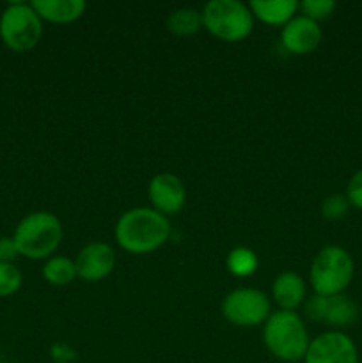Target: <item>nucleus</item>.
Segmentation results:
<instances>
[{"label":"nucleus","instance_id":"nucleus-19","mask_svg":"<svg viewBox=\"0 0 362 363\" xmlns=\"http://www.w3.org/2000/svg\"><path fill=\"white\" fill-rule=\"evenodd\" d=\"M23 284V275L14 262H0V298L13 296Z\"/></svg>","mask_w":362,"mask_h":363},{"label":"nucleus","instance_id":"nucleus-6","mask_svg":"<svg viewBox=\"0 0 362 363\" xmlns=\"http://www.w3.org/2000/svg\"><path fill=\"white\" fill-rule=\"evenodd\" d=\"M43 35V20L31 4L11 2L0 14V39L13 52H28Z\"/></svg>","mask_w":362,"mask_h":363},{"label":"nucleus","instance_id":"nucleus-13","mask_svg":"<svg viewBox=\"0 0 362 363\" xmlns=\"http://www.w3.org/2000/svg\"><path fill=\"white\" fill-rule=\"evenodd\" d=\"M31 6L41 20L52 23H71L87 9L84 0H32Z\"/></svg>","mask_w":362,"mask_h":363},{"label":"nucleus","instance_id":"nucleus-22","mask_svg":"<svg viewBox=\"0 0 362 363\" xmlns=\"http://www.w3.org/2000/svg\"><path fill=\"white\" fill-rule=\"evenodd\" d=\"M327 311V296L323 294H312V296L305 298L304 301V312L309 319L312 321L323 323V318H325Z\"/></svg>","mask_w":362,"mask_h":363},{"label":"nucleus","instance_id":"nucleus-11","mask_svg":"<svg viewBox=\"0 0 362 363\" xmlns=\"http://www.w3.org/2000/svg\"><path fill=\"white\" fill-rule=\"evenodd\" d=\"M322 38L323 32L319 28V23L304 16V14L291 18L280 32V41H283L284 48L291 53H297V55L314 52L322 43Z\"/></svg>","mask_w":362,"mask_h":363},{"label":"nucleus","instance_id":"nucleus-17","mask_svg":"<svg viewBox=\"0 0 362 363\" xmlns=\"http://www.w3.org/2000/svg\"><path fill=\"white\" fill-rule=\"evenodd\" d=\"M165 23L174 35H192L201 30L202 14L194 7H180L167 16Z\"/></svg>","mask_w":362,"mask_h":363},{"label":"nucleus","instance_id":"nucleus-12","mask_svg":"<svg viewBox=\"0 0 362 363\" xmlns=\"http://www.w3.org/2000/svg\"><path fill=\"white\" fill-rule=\"evenodd\" d=\"M273 301L279 305V311H297L307 298L305 280L295 272H284L275 277L272 286Z\"/></svg>","mask_w":362,"mask_h":363},{"label":"nucleus","instance_id":"nucleus-1","mask_svg":"<svg viewBox=\"0 0 362 363\" xmlns=\"http://www.w3.org/2000/svg\"><path fill=\"white\" fill-rule=\"evenodd\" d=\"M114 234L123 250L135 255L149 254L169 240L170 222L153 208H133L119 216Z\"/></svg>","mask_w":362,"mask_h":363},{"label":"nucleus","instance_id":"nucleus-8","mask_svg":"<svg viewBox=\"0 0 362 363\" xmlns=\"http://www.w3.org/2000/svg\"><path fill=\"white\" fill-rule=\"evenodd\" d=\"M304 363H358V350L343 330H329L309 342Z\"/></svg>","mask_w":362,"mask_h":363},{"label":"nucleus","instance_id":"nucleus-21","mask_svg":"<svg viewBox=\"0 0 362 363\" xmlns=\"http://www.w3.org/2000/svg\"><path fill=\"white\" fill-rule=\"evenodd\" d=\"M298 9L302 11L304 16L311 18L318 23V21L327 20L334 13L336 2L334 0H304L302 4H298Z\"/></svg>","mask_w":362,"mask_h":363},{"label":"nucleus","instance_id":"nucleus-4","mask_svg":"<svg viewBox=\"0 0 362 363\" xmlns=\"http://www.w3.org/2000/svg\"><path fill=\"white\" fill-rule=\"evenodd\" d=\"M355 275L353 257L337 245H327L314 255L309 269L312 291L323 296L344 294Z\"/></svg>","mask_w":362,"mask_h":363},{"label":"nucleus","instance_id":"nucleus-7","mask_svg":"<svg viewBox=\"0 0 362 363\" xmlns=\"http://www.w3.org/2000/svg\"><path fill=\"white\" fill-rule=\"evenodd\" d=\"M272 311L270 300L263 291L252 287L234 289L224 298L222 315L234 326L251 328L266 323Z\"/></svg>","mask_w":362,"mask_h":363},{"label":"nucleus","instance_id":"nucleus-23","mask_svg":"<svg viewBox=\"0 0 362 363\" xmlns=\"http://www.w3.org/2000/svg\"><path fill=\"white\" fill-rule=\"evenodd\" d=\"M344 195H346L351 208L361 209L362 211V169L357 170V172L350 177L346 186V194Z\"/></svg>","mask_w":362,"mask_h":363},{"label":"nucleus","instance_id":"nucleus-20","mask_svg":"<svg viewBox=\"0 0 362 363\" xmlns=\"http://www.w3.org/2000/svg\"><path fill=\"white\" fill-rule=\"evenodd\" d=\"M350 202H348L346 195L344 194H332L322 202V215L323 218L336 222V220L344 218L350 211Z\"/></svg>","mask_w":362,"mask_h":363},{"label":"nucleus","instance_id":"nucleus-15","mask_svg":"<svg viewBox=\"0 0 362 363\" xmlns=\"http://www.w3.org/2000/svg\"><path fill=\"white\" fill-rule=\"evenodd\" d=\"M358 319V308L353 301L344 294L327 296V311L323 323L332 326L334 330L348 328Z\"/></svg>","mask_w":362,"mask_h":363},{"label":"nucleus","instance_id":"nucleus-18","mask_svg":"<svg viewBox=\"0 0 362 363\" xmlns=\"http://www.w3.org/2000/svg\"><path fill=\"white\" fill-rule=\"evenodd\" d=\"M226 264L231 275L238 277V279H247V277L254 275L259 266V261L254 250L247 247H236L227 254Z\"/></svg>","mask_w":362,"mask_h":363},{"label":"nucleus","instance_id":"nucleus-10","mask_svg":"<svg viewBox=\"0 0 362 363\" xmlns=\"http://www.w3.org/2000/svg\"><path fill=\"white\" fill-rule=\"evenodd\" d=\"M148 197L151 201L153 209L162 215H177L187 202V190L185 184L176 174L162 172L156 174L148 186Z\"/></svg>","mask_w":362,"mask_h":363},{"label":"nucleus","instance_id":"nucleus-3","mask_svg":"<svg viewBox=\"0 0 362 363\" xmlns=\"http://www.w3.org/2000/svg\"><path fill=\"white\" fill-rule=\"evenodd\" d=\"M62 223L53 213L34 211L20 220L13 234L20 255L41 261L50 259L62 241Z\"/></svg>","mask_w":362,"mask_h":363},{"label":"nucleus","instance_id":"nucleus-14","mask_svg":"<svg viewBox=\"0 0 362 363\" xmlns=\"http://www.w3.org/2000/svg\"><path fill=\"white\" fill-rule=\"evenodd\" d=\"M252 16L268 25H286L297 16V0H251Z\"/></svg>","mask_w":362,"mask_h":363},{"label":"nucleus","instance_id":"nucleus-2","mask_svg":"<svg viewBox=\"0 0 362 363\" xmlns=\"http://www.w3.org/2000/svg\"><path fill=\"white\" fill-rule=\"evenodd\" d=\"M263 342L277 360L295 363L304 360L311 339L305 323L295 311H277L263 326Z\"/></svg>","mask_w":362,"mask_h":363},{"label":"nucleus","instance_id":"nucleus-5","mask_svg":"<svg viewBox=\"0 0 362 363\" xmlns=\"http://www.w3.org/2000/svg\"><path fill=\"white\" fill-rule=\"evenodd\" d=\"M201 14L202 27L227 43L243 41L254 28L251 7L240 0H209Z\"/></svg>","mask_w":362,"mask_h":363},{"label":"nucleus","instance_id":"nucleus-9","mask_svg":"<svg viewBox=\"0 0 362 363\" xmlns=\"http://www.w3.org/2000/svg\"><path fill=\"white\" fill-rule=\"evenodd\" d=\"M75 266L78 279L85 282H98L106 279L116 268V252L109 243L92 241L78 252Z\"/></svg>","mask_w":362,"mask_h":363},{"label":"nucleus","instance_id":"nucleus-16","mask_svg":"<svg viewBox=\"0 0 362 363\" xmlns=\"http://www.w3.org/2000/svg\"><path fill=\"white\" fill-rule=\"evenodd\" d=\"M43 279L50 286H67V284H71L77 279V266H75V261L73 259L64 257V255H52L50 259H46L45 266H43Z\"/></svg>","mask_w":362,"mask_h":363},{"label":"nucleus","instance_id":"nucleus-24","mask_svg":"<svg viewBox=\"0 0 362 363\" xmlns=\"http://www.w3.org/2000/svg\"><path fill=\"white\" fill-rule=\"evenodd\" d=\"M18 257H20V250L13 238H0V262H14Z\"/></svg>","mask_w":362,"mask_h":363}]
</instances>
